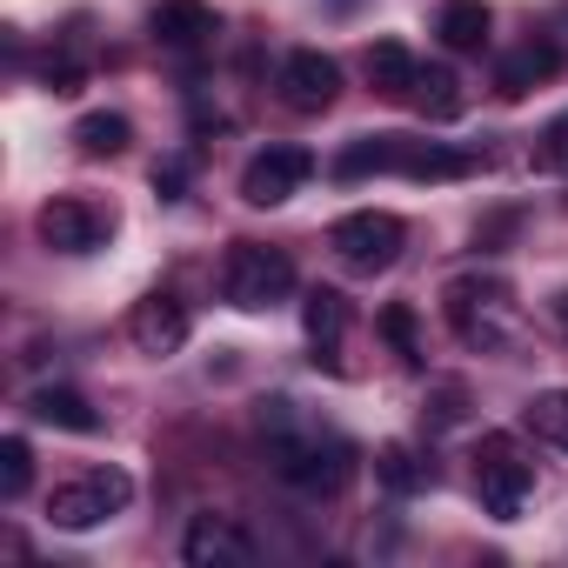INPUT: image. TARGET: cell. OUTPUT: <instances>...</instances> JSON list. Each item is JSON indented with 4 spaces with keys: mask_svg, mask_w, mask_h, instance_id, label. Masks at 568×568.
I'll return each instance as SVG.
<instances>
[{
    "mask_svg": "<svg viewBox=\"0 0 568 568\" xmlns=\"http://www.w3.org/2000/svg\"><path fill=\"white\" fill-rule=\"evenodd\" d=\"M261 428H267V462L274 475L302 488V495H335L348 475H355V448L342 435H322L295 415V402H267L261 408Z\"/></svg>",
    "mask_w": 568,
    "mask_h": 568,
    "instance_id": "cell-1",
    "label": "cell"
},
{
    "mask_svg": "<svg viewBox=\"0 0 568 568\" xmlns=\"http://www.w3.org/2000/svg\"><path fill=\"white\" fill-rule=\"evenodd\" d=\"M481 154L468 148H442V141H415V134H362L335 154V181H362V174H408V181H462L475 174Z\"/></svg>",
    "mask_w": 568,
    "mask_h": 568,
    "instance_id": "cell-2",
    "label": "cell"
},
{
    "mask_svg": "<svg viewBox=\"0 0 568 568\" xmlns=\"http://www.w3.org/2000/svg\"><path fill=\"white\" fill-rule=\"evenodd\" d=\"M288 288H295V261L281 254V247H261V241H234L227 247V261H221V295L234 308L261 315V308H274Z\"/></svg>",
    "mask_w": 568,
    "mask_h": 568,
    "instance_id": "cell-3",
    "label": "cell"
},
{
    "mask_svg": "<svg viewBox=\"0 0 568 568\" xmlns=\"http://www.w3.org/2000/svg\"><path fill=\"white\" fill-rule=\"evenodd\" d=\"M128 501H134V481H128L121 468H88V475H74V481H61V488L48 495V521L68 528V535H88V528H101L108 515H121Z\"/></svg>",
    "mask_w": 568,
    "mask_h": 568,
    "instance_id": "cell-4",
    "label": "cell"
},
{
    "mask_svg": "<svg viewBox=\"0 0 568 568\" xmlns=\"http://www.w3.org/2000/svg\"><path fill=\"white\" fill-rule=\"evenodd\" d=\"M402 241H408V227H402L395 214H382V207L342 214V221L328 227V247H335L342 267H355V274H382V267H395V261H402Z\"/></svg>",
    "mask_w": 568,
    "mask_h": 568,
    "instance_id": "cell-5",
    "label": "cell"
},
{
    "mask_svg": "<svg viewBox=\"0 0 568 568\" xmlns=\"http://www.w3.org/2000/svg\"><path fill=\"white\" fill-rule=\"evenodd\" d=\"M528 488H535V468L515 455V442L508 435H481V448H475V495H481V508L495 521H515Z\"/></svg>",
    "mask_w": 568,
    "mask_h": 568,
    "instance_id": "cell-6",
    "label": "cell"
},
{
    "mask_svg": "<svg viewBox=\"0 0 568 568\" xmlns=\"http://www.w3.org/2000/svg\"><path fill=\"white\" fill-rule=\"evenodd\" d=\"M501 315H508V288L495 274L448 281V322H455L462 342H501Z\"/></svg>",
    "mask_w": 568,
    "mask_h": 568,
    "instance_id": "cell-7",
    "label": "cell"
},
{
    "mask_svg": "<svg viewBox=\"0 0 568 568\" xmlns=\"http://www.w3.org/2000/svg\"><path fill=\"white\" fill-rule=\"evenodd\" d=\"M34 227H41V241H48L54 254H94V247L114 234V221H108L94 201H81V194H54V201L34 214Z\"/></svg>",
    "mask_w": 568,
    "mask_h": 568,
    "instance_id": "cell-8",
    "label": "cell"
},
{
    "mask_svg": "<svg viewBox=\"0 0 568 568\" xmlns=\"http://www.w3.org/2000/svg\"><path fill=\"white\" fill-rule=\"evenodd\" d=\"M315 174V154L308 148H267L241 168V201L247 207H281L288 194H302V181Z\"/></svg>",
    "mask_w": 568,
    "mask_h": 568,
    "instance_id": "cell-9",
    "label": "cell"
},
{
    "mask_svg": "<svg viewBox=\"0 0 568 568\" xmlns=\"http://www.w3.org/2000/svg\"><path fill=\"white\" fill-rule=\"evenodd\" d=\"M335 94H342V68L322 48H295L281 61V101L295 114H322V108H335Z\"/></svg>",
    "mask_w": 568,
    "mask_h": 568,
    "instance_id": "cell-10",
    "label": "cell"
},
{
    "mask_svg": "<svg viewBox=\"0 0 568 568\" xmlns=\"http://www.w3.org/2000/svg\"><path fill=\"white\" fill-rule=\"evenodd\" d=\"M181 555L194 568H247L254 561V541L227 521V515H194V528L181 535Z\"/></svg>",
    "mask_w": 568,
    "mask_h": 568,
    "instance_id": "cell-11",
    "label": "cell"
},
{
    "mask_svg": "<svg viewBox=\"0 0 568 568\" xmlns=\"http://www.w3.org/2000/svg\"><path fill=\"white\" fill-rule=\"evenodd\" d=\"M128 335H134L141 355H174L187 342V308L174 295H141L134 315H128Z\"/></svg>",
    "mask_w": 568,
    "mask_h": 568,
    "instance_id": "cell-12",
    "label": "cell"
},
{
    "mask_svg": "<svg viewBox=\"0 0 568 568\" xmlns=\"http://www.w3.org/2000/svg\"><path fill=\"white\" fill-rule=\"evenodd\" d=\"M148 28H154V41H161V48L194 54V48H207V41H214V8H207V0H161Z\"/></svg>",
    "mask_w": 568,
    "mask_h": 568,
    "instance_id": "cell-13",
    "label": "cell"
},
{
    "mask_svg": "<svg viewBox=\"0 0 568 568\" xmlns=\"http://www.w3.org/2000/svg\"><path fill=\"white\" fill-rule=\"evenodd\" d=\"M488 0H442V21H435V34H442V48H455V54H481L488 48Z\"/></svg>",
    "mask_w": 568,
    "mask_h": 568,
    "instance_id": "cell-14",
    "label": "cell"
},
{
    "mask_svg": "<svg viewBox=\"0 0 568 568\" xmlns=\"http://www.w3.org/2000/svg\"><path fill=\"white\" fill-rule=\"evenodd\" d=\"M415 74H422V61L408 54V41H375L368 48V81H375L382 101H408L415 94Z\"/></svg>",
    "mask_w": 568,
    "mask_h": 568,
    "instance_id": "cell-15",
    "label": "cell"
},
{
    "mask_svg": "<svg viewBox=\"0 0 568 568\" xmlns=\"http://www.w3.org/2000/svg\"><path fill=\"white\" fill-rule=\"evenodd\" d=\"M28 415L48 422V428H68V435H94V428H101V415H94L88 395H74V388H34V395H28Z\"/></svg>",
    "mask_w": 568,
    "mask_h": 568,
    "instance_id": "cell-16",
    "label": "cell"
},
{
    "mask_svg": "<svg viewBox=\"0 0 568 568\" xmlns=\"http://www.w3.org/2000/svg\"><path fill=\"white\" fill-rule=\"evenodd\" d=\"M375 481L395 488V495H415V488L435 481V462H428L422 448H408V442H388V448L375 455Z\"/></svg>",
    "mask_w": 568,
    "mask_h": 568,
    "instance_id": "cell-17",
    "label": "cell"
},
{
    "mask_svg": "<svg viewBox=\"0 0 568 568\" xmlns=\"http://www.w3.org/2000/svg\"><path fill=\"white\" fill-rule=\"evenodd\" d=\"M555 68H561V54H555L548 41H528L521 54H508V61H501V74H495V88H501L508 101H521V94H528L535 81H548Z\"/></svg>",
    "mask_w": 568,
    "mask_h": 568,
    "instance_id": "cell-18",
    "label": "cell"
},
{
    "mask_svg": "<svg viewBox=\"0 0 568 568\" xmlns=\"http://www.w3.org/2000/svg\"><path fill=\"white\" fill-rule=\"evenodd\" d=\"M408 101H415V114H422V121H455V114L468 108V94H462V81H455L448 68H422Z\"/></svg>",
    "mask_w": 568,
    "mask_h": 568,
    "instance_id": "cell-19",
    "label": "cell"
},
{
    "mask_svg": "<svg viewBox=\"0 0 568 568\" xmlns=\"http://www.w3.org/2000/svg\"><path fill=\"white\" fill-rule=\"evenodd\" d=\"M128 141H134V128H128V114H81L74 121V148L81 154H128Z\"/></svg>",
    "mask_w": 568,
    "mask_h": 568,
    "instance_id": "cell-20",
    "label": "cell"
},
{
    "mask_svg": "<svg viewBox=\"0 0 568 568\" xmlns=\"http://www.w3.org/2000/svg\"><path fill=\"white\" fill-rule=\"evenodd\" d=\"M302 322H308L315 348H335V342H342V328H348V302H342L335 288H315V295H308V308H302Z\"/></svg>",
    "mask_w": 568,
    "mask_h": 568,
    "instance_id": "cell-21",
    "label": "cell"
},
{
    "mask_svg": "<svg viewBox=\"0 0 568 568\" xmlns=\"http://www.w3.org/2000/svg\"><path fill=\"white\" fill-rule=\"evenodd\" d=\"M528 428L568 455V388H548V395H535V402H528Z\"/></svg>",
    "mask_w": 568,
    "mask_h": 568,
    "instance_id": "cell-22",
    "label": "cell"
},
{
    "mask_svg": "<svg viewBox=\"0 0 568 568\" xmlns=\"http://www.w3.org/2000/svg\"><path fill=\"white\" fill-rule=\"evenodd\" d=\"M28 481H34V448H28L21 435H8V442H0V495L21 501V495H28Z\"/></svg>",
    "mask_w": 568,
    "mask_h": 568,
    "instance_id": "cell-23",
    "label": "cell"
},
{
    "mask_svg": "<svg viewBox=\"0 0 568 568\" xmlns=\"http://www.w3.org/2000/svg\"><path fill=\"white\" fill-rule=\"evenodd\" d=\"M382 335H388L408 362H422V342H415V308H408V302H388V308H382Z\"/></svg>",
    "mask_w": 568,
    "mask_h": 568,
    "instance_id": "cell-24",
    "label": "cell"
},
{
    "mask_svg": "<svg viewBox=\"0 0 568 568\" xmlns=\"http://www.w3.org/2000/svg\"><path fill=\"white\" fill-rule=\"evenodd\" d=\"M535 168H541V174H568V114L541 128V141H535Z\"/></svg>",
    "mask_w": 568,
    "mask_h": 568,
    "instance_id": "cell-25",
    "label": "cell"
},
{
    "mask_svg": "<svg viewBox=\"0 0 568 568\" xmlns=\"http://www.w3.org/2000/svg\"><path fill=\"white\" fill-rule=\"evenodd\" d=\"M422 415H428V408H422ZM428 422H435V428L462 422V388H442V395H435V415H428Z\"/></svg>",
    "mask_w": 568,
    "mask_h": 568,
    "instance_id": "cell-26",
    "label": "cell"
},
{
    "mask_svg": "<svg viewBox=\"0 0 568 568\" xmlns=\"http://www.w3.org/2000/svg\"><path fill=\"white\" fill-rule=\"evenodd\" d=\"M555 315H561V322H568V295H561V308H555Z\"/></svg>",
    "mask_w": 568,
    "mask_h": 568,
    "instance_id": "cell-27",
    "label": "cell"
}]
</instances>
